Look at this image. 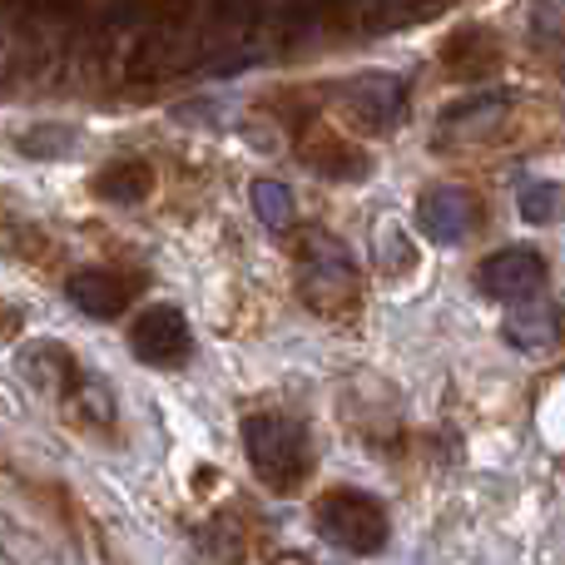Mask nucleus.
<instances>
[{"label":"nucleus","mask_w":565,"mask_h":565,"mask_svg":"<svg viewBox=\"0 0 565 565\" xmlns=\"http://www.w3.org/2000/svg\"><path fill=\"white\" fill-rule=\"evenodd\" d=\"M417 224L422 234L431 238V244H461V238L471 234V224H477V199L467 194V189L457 184H431L427 194H422L417 204Z\"/></svg>","instance_id":"0eeeda50"},{"label":"nucleus","mask_w":565,"mask_h":565,"mask_svg":"<svg viewBox=\"0 0 565 565\" xmlns=\"http://www.w3.org/2000/svg\"><path fill=\"white\" fill-rule=\"evenodd\" d=\"M254 214L264 218V224H274V228H288L292 194L278 184V179H258V184H254Z\"/></svg>","instance_id":"f8f14e48"},{"label":"nucleus","mask_w":565,"mask_h":565,"mask_svg":"<svg viewBox=\"0 0 565 565\" xmlns=\"http://www.w3.org/2000/svg\"><path fill=\"white\" fill-rule=\"evenodd\" d=\"M312 521L318 531L332 541V546L352 551V556H377L387 546V511H382L377 497L367 491H352V487H338L312 507Z\"/></svg>","instance_id":"f03ea898"},{"label":"nucleus","mask_w":565,"mask_h":565,"mask_svg":"<svg viewBox=\"0 0 565 565\" xmlns=\"http://www.w3.org/2000/svg\"><path fill=\"white\" fill-rule=\"evenodd\" d=\"M298 159L312 169V174H322V179H362L372 169V159L362 154L358 145L338 139V135H312L308 145H302Z\"/></svg>","instance_id":"9d476101"},{"label":"nucleus","mask_w":565,"mask_h":565,"mask_svg":"<svg viewBox=\"0 0 565 565\" xmlns=\"http://www.w3.org/2000/svg\"><path fill=\"white\" fill-rule=\"evenodd\" d=\"M338 95H342V109H348L367 135H387V129H397L402 115H407V85H402L397 75H382V70L352 75Z\"/></svg>","instance_id":"7ed1b4c3"},{"label":"nucleus","mask_w":565,"mask_h":565,"mask_svg":"<svg viewBox=\"0 0 565 565\" xmlns=\"http://www.w3.org/2000/svg\"><path fill=\"white\" fill-rule=\"evenodd\" d=\"M149 189H154V169L145 159H115L95 174V194L109 204H139V199H149Z\"/></svg>","instance_id":"9b49d317"},{"label":"nucleus","mask_w":565,"mask_h":565,"mask_svg":"<svg viewBox=\"0 0 565 565\" xmlns=\"http://www.w3.org/2000/svg\"><path fill=\"white\" fill-rule=\"evenodd\" d=\"M20 149H25L30 159H65V154H75V135L60 125H40V129H30Z\"/></svg>","instance_id":"2eb2a0df"},{"label":"nucleus","mask_w":565,"mask_h":565,"mask_svg":"<svg viewBox=\"0 0 565 565\" xmlns=\"http://www.w3.org/2000/svg\"><path fill=\"white\" fill-rule=\"evenodd\" d=\"M139 288H145L139 274H119V268H105V264H89L70 274V298L89 318H119Z\"/></svg>","instance_id":"423d86ee"},{"label":"nucleus","mask_w":565,"mask_h":565,"mask_svg":"<svg viewBox=\"0 0 565 565\" xmlns=\"http://www.w3.org/2000/svg\"><path fill=\"white\" fill-rule=\"evenodd\" d=\"M541 282H546V258L536 248H501L477 268V288L501 302L531 298V292H541Z\"/></svg>","instance_id":"39448f33"},{"label":"nucleus","mask_w":565,"mask_h":565,"mask_svg":"<svg viewBox=\"0 0 565 565\" xmlns=\"http://www.w3.org/2000/svg\"><path fill=\"white\" fill-rule=\"evenodd\" d=\"M268 565H312V561H308V556H298V551H278V556L268 561Z\"/></svg>","instance_id":"dca6fc26"},{"label":"nucleus","mask_w":565,"mask_h":565,"mask_svg":"<svg viewBox=\"0 0 565 565\" xmlns=\"http://www.w3.org/2000/svg\"><path fill=\"white\" fill-rule=\"evenodd\" d=\"M312 254H318V258H308V278H302V302H312V308H328V298H348V292L358 288L348 254H342V248L332 244V238H312Z\"/></svg>","instance_id":"6e6552de"},{"label":"nucleus","mask_w":565,"mask_h":565,"mask_svg":"<svg viewBox=\"0 0 565 565\" xmlns=\"http://www.w3.org/2000/svg\"><path fill=\"white\" fill-rule=\"evenodd\" d=\"M501 109H507V99H501V95H491V99H471V105L451 109V115H447V129H467V135H487V129L501 119Z\"/></svg>","instance_id":"ddd939ff"},{"label":"nucleus","mask_w":565,"mask_h":565,"mask_svg":"<svg viewBox=\"0 0 565 565\" xmlns=\"http://www.w3.org/2000/svg\"><path fill=\"white\" fill-rule=\"evenodd\" d=\"M516 204H521V218H531V224H551V218L561 214V189L531 179V184H521Z\"/></svg>","instance_id":"4468645a"},{"label":"nucleus","mask_w":565,"mask_h":565,"mask_svg":"<svg viewBox=\"0 0 565 565\" xmlns=\"http://www.w3.org/2000/svg\"><path fill=\"white\" fill-rule=\"evenodd\" d=\"M129 348H135L139 362H149V367H179V362L194 352V338H189V322L179 308H149L145 318L135 322V332H129Z\"/></svg>","instance_id":"20e7f679"},{"label":"nucleus","mask_w":565,"mask_h":565,"mask_svg":"<svg viewBox=\"0 0 565 565\" xmlns=\"http://www.w3.org/2000/svg\"><path fill=\"white\" fill-rule=\"evenodd\" d=\"M244 451L254 477L264 481L274 497H298L302 481L312 477V437L298 417L282 412H254L244 422Z\"/></svg>","instance_id":"f257e3e1"},{"label":"nucleus","mask_w":565,"mask_h":565,"mask_svg":"<svg viewBox=\"0 0 565 565\" xmlns=\"http://www.w3.org/2000/svg\"><path fill=\"white\" fill-rule=\"evenodd\" d=\"M507 338L516 342L521 352H541V348H551V342L561 338V312L551 308L546 298H521V302H511V312H507Z\"/></svg>","instance_id":"1a4fd4ad"}]
</instances>
